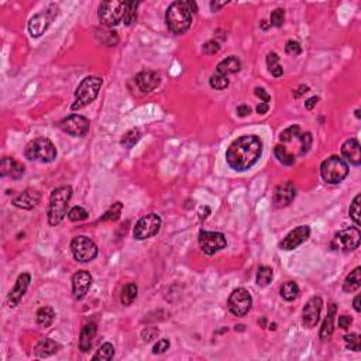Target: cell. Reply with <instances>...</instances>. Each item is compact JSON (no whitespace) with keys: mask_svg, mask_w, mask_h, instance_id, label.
Masks as SVG:
<instances>
[{"mask_svg":"<svg viewBox=\"0 0 361 361\" xmlns=\"http://www.w3.org/2000/svg\"><path fill=\"white\" fill-rule=\"evenodd\" d=\"M263 141L256 134H249L234 140L226 151V161L231 169L244 172L253 168L261 158Z\"/></svg>","mask_w":361,"mask_h":361,"instance_id":"cell-1","label":"cell"},{"mask_svg":"<svg viewBox=\"0 0 361 361\" xmlns=\"http://www.w3.org/2000/svg\"><path fill=\"white\" fill-rule=\"evenodd\" d=\"M192 10L189 2L178 0L168 7L165 14L168 30L175 35L185 34L192 26Z\"/></svg>","mask_w":361,"mask_h":361,"instance_id":"cell-2","label":"cell"},{"mask_svg":"<svg viewBox=\"0 0 361 361\" xmlns=\"http://www.w3.org/2000/svg\"><path fill=\"white\" fill-rule=\"evenodd\" d=\"M71 198H72V188L70 185L58 187L51 192L48 210H47L48 224L51 227H55L63 223L64 217L67 216V212H68Z\"/></svg>","mask_w":361,"mask_h":361,"instance_id":"cell-3","label":"cell"},{"mask_svg":"<svg viewBox=\"0 0 361 361\" xmlns=\"http://www.w3.org/2000/svg\"><path fill=\"white\" fill-rule=\"evenodd\" d=\"M102 78L99 77H86L79 84V86L75 90V102L72 103L71 109L72 110H81L86 107L88 104L96 100L99 90L102 88Z\"/></svg>","mask_w":361,"mask_h":361,"instance_id":"cell-4","label":"cell"},{"mask_svg":"<svg viewBox=\"0 0 361 361\" xmlns=\"http://www.w3.org/2000/svg\"><path fill=\"white\" fill-rule=\"evenodd\" d=\"M28 160L38 162H52L56 158V148L54 143L45 137H37L31 140L24 150Z\"/></svg>","mask_w":361,"mask_h":361,"instance_id":"cell-5","label":"cell"},{"mask_svg":"<svg viewBox=\"0 0 361 361\" xmlns=\"http://www.w3.org/2000/svg\"><path fill=\"white\" fill-rule=\"evenodd\" d=\"M348 164L339 155H332L320 165L322 179L330 185H337L348 175Z\"/></svg>","mask_w":361,"mask_h":361,"instance_id":"cell-6","label":"cell"},{"mask_svg":"<svg viewBox=\"0 0 361 361\" xmlns=\"http://www.w3.org/2000/svg\"><path fill=\"white\" fill-rule=\"evenodd\" d=\"M126 10V2L120 0H107L103 2L99 7V21L104 27L111 28L116 27L120 21H123Z\"/></svg>","mask_w":361,"mask_h":361,"instance_id":"cell-7","label":"cell"},{"mask_svg":"<svg viewBox=\"0 0 361 361\" xmlns=\"http://www.w3.org/2000/svg\"><path fill=\"white\" fill-rule=\"evenodd\" d=\"M71 251L74 258L79 263H90L97 257V246L89 237L77 236L71 242Z\"/></svg>","mask_w":361,"mask_h":361,"instance_id":"cell-8","label":"cell"},{"mask_svg":"<svg viewBox=\"0 0 361 361\" xmlns=\"http://www.w3.org/2000/svg\"><path fill=\"white\" fill-rule=\"evenodd\" d=\"M162 220L157 213H150V215L143 216L139 222L136 223L134 230H133V236L136 240H147L151 238L155 234H158Z\"/></svg>","mask_w":361,"mask_h":361,"instance_id":"cell-9","label":"cell"},{"mask_svg":"<svg viewBox=\"0 0 361 361\" xmlns=\"http://www.w3.org/2000/svg\"><path fill=\"white\" fill-rule=\"evenodd\" d=\"M56 14H58V9L52 5L47 10H44L41 13L35 14L34 17H31V20L28 21V33H30V35L33 38L41 37L48 30L49 24L55 19Z\"/></svg>","mask_w":361,"mask_h":361,"instance_id":"cell-10","label":"cell"},{"mask_svg":"<svg viewBox=\"0 0 361 361\" xmlns=\"http://www.w3.org/2000/svg\"><path fill=\"white\" fill-rule=\"evenodd\" d=\"M361 242V233L360 230L357 227H350V229L341 230L339 231L332 240V247L334 250L344 251H353L355 249H358Z\"/></svg>","mask_w":361,"mask_h":361,"instance_id":"cell-11","label":"cell"},{"mask_svg":"<svg viewBox=\"0 0 361 361\" xmlns=\"http://www.w3.org/2000/svg\"><path fill=\"white\" fill-rule=\"evenodd\" d=\"M251 306H253V298L246 288H237L230 293L229 309L234 316H240V318L246 316L251 311Z\"/></svg>","mask_w":361,"mask_h":361,"instance_id":"cell-12","label":"cell"},{"mask_svg":"<svg viewBox=\"0 0 361 361\" xmlns=\"http://www.w3.org/2000/svg\"><path fill=\"white\" fill-rule=\"evenodd\" d=\"M59 129L64 133L70 134L72 137H84L88 134L90 129V122L85 116L72 114L59 122Z\"/></svg>","mask_w":361,"mask_h":361,"instance_id":"cell-13","label":"cell"},{"mask_svg":"<svg viewBox=\"0 0 361 361\" xmlns=\"http://www.w3.org/2000/svg\"><path fill=\"white\" fill-rule=\"evenodd\" d=\"M199 246L202 251L208 256H215L223 249H226L227 242L222 233L217 231H201L199 233Z\"/></svg>","mask_w":361,"mask_h":361,"instance_id":"cell-14","label":"cell"},{"mask_svg":"<svg viewBox=\"0 0 361 361\" xmlns=\"http://www.w3.org/2000/svg\"><path fill=\"white\" fill-rule=\"evenodd\" d=\"M322 308H323V300L320 296H313L306 302L302 312V323L306 329H313L319 323Z\"/></svg>","mask_w":361,"mask_h":361,"instance_id":"cell-15","label":"cell"},{"mask_svg":"<svg viewBox=\"0 0 361 361\" xmlns=\"http://www.w3.org/2000/svg\"><path fill=\"white\" fill-rule=\"evenodd\" d=\"M311 236V227L309 226H299L296 229L289 231L286 236L282 238V242L279 243V249L284 251L295 250L302 243H305L306 240Z\"/></svg>","mask_w":361,"mask_h":361,"instance_id":"cell-16","label":"cell"},{"mask_svg":"<svg viewBox=\"0 0 361 361\" xmlns=\"http://www.w3.org/2000/svg\"><path fill=\"white\" fill-rule=\"evenodd\" d=\"M30 282H31V275L28 272H23V274L19 275L13 289L9 292V295H7V305H9V308H16L17 305H20L21 299L24 298L28 286H30Z\"/></svg>","mask_w":361,"mask_h":361,"instance_id":"cell-17","label":"cell"},{"mask_svg":"<svg viewBox=\"0 0 361 361\" xmlns=\"http://www.w3.org/2000/svg\"><path fill=\"white\" fill-rule=\"evenodd\" d=\"M295 198H296V188L291 180H286L277 187L274 192L272 203L275 208H286L291 205Z\"/></svg>","mask_w":361,"mask_h":361,"instance_id":"cell-18","label":"cell"},{"mask_svg":"<svg viewBox=\"0 0 361 361\" xmlns=\"http://www.w3.org/2000/svg\"><path fill=\"white\" fill-rule=\"evenodd\" d=\"M93 282V278L90 275L89 271L81 270L74 274L72 277V293L74 298L77 300H81L86 296V293L89 292L90 286Z\"/></svg>","mask_w":361,"mask_h":361,"instance_id":"cell-19","label":"cell"},{"mask_svg":"<svg viewBox=\"0 0 361 361\" xmlns=\"http://www.w3.org/2000/svg\"><path fill=\"white\" fill-rule=\"evenodd\" d=\"M134 82L143 93H148L158 88L161 84V75L157 71H143L136 75Z\"/></svg>","mask_w":361,"mask_h":361,"instance_id":"cell-20","label":"cell"},{"mask_svg":"<svg viewBox=\"0 0 361 361\" xmlns=\"http://www.w3.org/2000/svg\"><path fill=\"white\" fill-rule=\"evenodd\" d=\"M41 201V194L35 189H26L21 192L17 198H14L13 203L16 208L23 209V210H31L34 209Z\"/></svg>","mask_w":361,"mask_h":361,"instance_id":"cell-21","label":"cell"},{"mask_svg":"<svg viewBox=\"0 0 361 361\" xmlns=\"http://www.w3.org/2000/svg\"><path fill=\"white\" fill-rule=\"evenodd\" d=\"M0 175L3 178H12L17 180L24 175V165L10 157H5L0 162Z\"/></svg>","mask_w":361,"mask_h":361,"instance_id":"cell-22","label":"cell"},{"mask_svg":"<svg viewBox=\"0 0 361 361\" xmlns=\"http://www.w3.org/2000/svg\"><path fill=\"white\" fill-rule=\"evenodd\" d=\"M341 154L346 158L347 162L351 165L358 167L361 164V151H360V143L357 139L347 140L343 146H341Z\"/></svg>","mask_w":361,"mask_h":361,"instance_id":"cell-23","label":"cell"},{"mask_svg":"<svg viewBox=\"0 0 361 361\" xmlns=\"http://www.w3.org/2000/svg\"><path fill=\"white\" fill-rule=\"evenodd\" d=\"M59 350H61V344H58L55 340L41 339L40 341H37V344L34 346V354L35 357H40V358H47L49 355L58 353Z\"/></svg>","mask_w":361,"mask_h":361,"instance_id":"cell-24","label":"cell"},{"mask_svg":"<svg viewBox=\"0 0 361 361\" xmlns=\"http://www.w3.org/2000/svg\"><path fill=\"white\" fill-rule=\"evenodd\" d=\"M97 333V326L96 323H88L82 327L81 330V336H79V350L82 353H88L93 344V339Z\"/></svg>","mask_w":361,"mask_h":361,"instance_id":"cell-25","label":"cell"},{"mask_svg":"<svg viewBox=\"0 0 361 361\" xmlns=\"http://www.w3.org/2000/svg\"><path fill=\"white\" fill-rule=\"evenodd\" d=\"M240 70H242V61L237 56L231 55L217 64L216 74H220L223 77H229V75L240 72Z\"/></svg>","mask_w":361,"mask_h":361,"instance_id":"cell-26","label":"cell"},{"mask_svg":"<svg viewBox=\"0 0 361 361\" xmlns=\"http://www.w3.org/2000/svg\"><path fill=\"white\" fill-rule=\"evenodd\" d=\"M336 312H337V306L336 304H330L329 305V309H327V315L323 323H322V327H320V339L322 340H326L329 339L334 332V318H336Z\"/></svg>","mask_w":361,"mask_h":361,"instance_id":"cell-27","label":"cell"},{"mask_svg":"<svg viewBox=\"0 0 361 361\" xmlns=\"http://www.w3.org/2000/svg\"><path fill=\"white\" fill-rule=\"evenodd\" d=\"M35 320H37V325L40 327L48 329L55 320V312L51 306H42L35 313Z\"/></svg>","mask_w":361,"mask_h":361,"instance_id":"cell-28","label":"cell"},{"mask_svg":"<svg viewBox=\"0 0 361 361\" xmlns=\"http://www.w3.org/2000/svg\"><path fill=\"white\" fill-rule=\"evenodd\" d=\"M361 286V268L357 267L354 270L351 271L350 274L346 278L344 284H343V291L347 292V293H351V292H355L360 289Z\"/></svg>","mask_w":361,"mask_h":361,"instance_id":"cell-29","label":"cell"},{"mask_svg":"<svg viewBox=\"0 0 361 361\" xmlns=\"http://www.w3.org/2000/svg\"><path fill=\"white\" fill-rule=\"evenodd\" d=\"M96 38L107 47H116L118 44V35L116 31L109 28H99L96 30Z\"/></svg>","mask_w":361,"mask_h":361,"instance_id":"cell-30","label":"cell"},{"mask_svg":"<svg viewBox=\"0 0 361 361\" xmlns=\"http://www.w3.org/2000/svg\"><path fill=\"white\" fill-rule=\"evenodd\" d=\"M137 293H139L137 285L134 284V282H130V284H127L125 288H123L122 296H120V302L125 306H130L133 302L136 300V298H137Z\"/></svg>","mask_w":361,"mask_h":361,"instance_id":"cell-31","label":"cell"},{"mask_svg":"<svg viewBox=\"0 0 361 361\" xmlns=\"http://www.w3.org/2000/svg\"><path fill=\"white\" fill-rule=\"evenodd\" d=\"M281 296L286 300V302H292V300H295V299L299 296V286L296 282H293V281H288V282H285L282 286H281Z\"/></svg>","mask_w":361,"mask_h":361,"instance_id":"cell-32","label":"cell"},{"mask_svg":"<svg viewBox=\"0 0 361 361\" xmlns=\"http://www.w3.org/2000/svg\"><path fill=\"white\" fill-rule=\"evenodd\" d=\"M267 65H268V70H270L271 75L274 78H281L284 75V68L282 65L279 64V56L275 52H270L267 55Z\"/></svg>","mask_w":361,"mask_h":361,"instance_id":"cell-33","label":"cell"},{"mask_svg":"<svg viewBox=\"0 0 361 361\" xmlns=\"http://www.w3.org/2000/svg\"><path fill=\"white\" fill-rule=\"evenodd\" d=\"M272 278H274V271L268 265H261L257 271V285L264 288L272 282Z\"/></svg>","mask_w":361,"mask_h":361,"instance_id":"cell-34","label":"cell"},{"mask_svg":"<svg viewBox=\"0 0 361 361\" xmlns=\"http://www.w3.org/2000/svg\"><path fill=\"white\" fill-rule=\"evenodd\" d=\"M122 210H123V203L116 202L104 212V215L100 217V220L102 222H117L120 216H122Z\"/></svg>","mask_w":361,"mask_h":361,"instance_id":"cell-35","label":"cell"},{"mask_svg":"<svg viewBox=\"0 0 361 361\" xmlns=\"http://www.w3.org/2000/svg\"><path fill=\"white\" fill-rule=\"evenodd\" d=\"M139 5V2H126V10L125 16H123V23H125L126 26H132L133 23H136Z\"/></svg>","mask_w":361,"mask_h":361,"instance_id":"cell-36","label":"cell"},{"mask_svg":"<svg viewBox=\"0 0 361 361\" xmlns=\"http://www.w3.org/2000/svg\"><path fill=\"white\" fill-rule=\"evenodd\" d=\"M114 357V347L111 343H104L102 344L96 353L93 354L92 360H103V361H110Z\"/></svg>","mask_w":361,"mask_h":361,"instance_id":"cell-37","label":"cell"},{"mask_svg":"<svg viewBox=\"0 0 361 361\" xmlns=\"http://www.w3.org/2000/svg\"><path fill=\"white\" fill-rule=\"evenodd\" d=\"M140 139H141L140 129H132V130H129V132L123 136V139H122L120 143H122V146L126 147V148H133V147L139 143Z\"/></svg>","mask_w":361,"mask_h":361,"instance_id":"cell-38","label":"cell"},{"mask_svg":"<svg viewBox=\"0 0 361 361\" xmlns=\"http://www.w3.org/2000/svg\"><path fill=\"white\" fill-rule=\"evenodd\" d=\"M274 153H275V157L278 158V161L282 162L284 165H293V164H295L293 155H291V154L288 153V150H286L284 146H281V144L275 146Z\"/></svg>","mask_w":361,"mask_h":361,"instance_id":"cell-39","label":"cell"},{"mask_svg":"<svg viewBox=\"0 0 361 361\" xmlns=\"http://www.w3.org/2000/svg\"><path fill=\"white\" fill-rule=\"evenodd\" d=\"M209 85L216 90H223L226 89L230 85V81L227 77H223L220 74H213L210 79H209Z\"/></svg>","mask_w":361,"mask_h":361,"instance_id":"cell-40","label":"cell"},{"mask_svg":"<svg viewBox=\"0 0 361 361\" xmlns=\"http://www.w3.org/2000/svg\"><path fill=\"white\" fill-rule=\"evenodd\" d=\"M88 217H89V213L82 206H74L68 212V219H70L71 222H84Z\"/></svg>","mask_w":361,"mask_h":361,"instance_id":"cell-41","label":"cell"},{"mask_svg":"<svg viewBox=\"0 0 361 361\" xmlns=\"http://www.w3.org/2000/svg\"><path fill=\"white\" fill-rule=\"evenodd\" d=\"M299 134H300V127L298 125H293L291 127H288V129H285L284 132L279 134V141L281 143H289L295 137L298 139Z\"/></svg>","mask_w":361,"mask_h":361,"instance_id":"cell-42","label":"cell"},{"mask_svg":"<svg viewBox=\"0 0 361 361\" xmlns=\"http://www.w3.org/2000/svg\"><path fill=\"white\" fill-rule=\"evenodd\" d=\"M360 201L361 195H357L354 198V201L351 202L350 209H348V215L353 219V222L355 223V226H360Z\"/></svg>","mask_w":361,"mask_h":361,"instance_id":"cell-43","label":"cell"},{"mask_svg":"<svg viewBox=\"0 0 361 361\" xmlns=\"http://www.w3.org/2000/svg\"><path fill=\"white\" fill-rule=\"evenodd\" d=\"M344 341H346V347L353 351H360L361 348V340L360 334L358 333H350L344 336Z\"/></svg>","mask_w":361,"mask_h":361,"instance_id":"cell-44","label":"cell"},{"mask_svg":"<svg viewBox=\"0 0 361 361\" xmlns=\"http://www.w3.org/2000/svg\"><path fill=\"white\" fill-rule=\"evenodd\" d=\"M285 23V10L284 9H275L270 17V24L272 27H282Z\"/></svg>","mask_w":361,"mask_h":361,"instance_id":"cell-45","label":"cell"},{"mask_svg":"<svg viewBox=\"0 0 361 361\" xmlns=\"http://www.w3.org/2000/svg\"><path fill=\"white\" fill-rule=\"evenodd\" d=\"M298 139L300 140V147H302L300 155H305L312 147V134L311 133H302V134H299Z\"/></svg>","mask_w":361,"mask_h":361,"instance_id":"cell-46","label":"cell"},{"mask_svg":"<svg viewBox=\"0 0 361 361\" xmlns=\"http://www.w3.org/2000/svg\"><path fill=\"white\" fill-rule=\"evenodd\" d=\"M285 52H286L288 55L298 56L302 54V47H300V44H299L298 41H295V40H288L286 44H285Z\"/></svg>","mask_w":361,"mask_h":361,"instance_id":"cell-47","label":"cell"},{"mask_svg":"<svg viewBox=\"0 0 361 361\" xmlns=\"http://www.w3.org/2000/svg\"><path fill=\"white\" fill-rule=\"evenodd\" d=\"M202 51L206 55H215V54H217L220 51V42L216 41V40H210V41L205 42L203 47H202Z\"/></svg>","mask_w":361,"mask_h":361,"instance_id":"cell-48","label":"cell"},{"mask_svg":"<svg viewBox=\"0 0 361 361\" xmlns=\"http://www.w3.org/2000/svg\"><path fill=\"white\" fill-rule=\"evenodd\" d=\"M158 334H160V330L157 327H146L141 332V337H143V340L146 341V343H150V341L155 340L158 337Z\"/></svg>","mask_w":361,"mask_h":361,"instance_id":"cell-49","label":"cell"},{"mask_svg":"<svg viewBox=\"0 0 361 361\" xmlns=\"http://www.w3.org/2000/svg\"><path fill=\"white\" fill-rule=\"evenodd\" d=\"M169 346H171V343H169L168 339H161V340H158V343L154 344L153 353L154 354H162L167 350H169Z\"/></svg>","mask_w":361,"mask_h":361,"instance_id":"cell-50","label":"cell"},{"mask_svg":"<svg viewBox=\"0 0 361 361\" xmlns=\"http://www.w3.org/2000/svg\"><path fill=\"white\" fill-rule=\"evenodd\" d=\"M254 93H256V96L260 97L261 100H263V103H270L271 102V96L267 93V90L264 88H256L254 89Z\"/></svg>","mask_w":361,"mask_h":361,"instance_id":"cell-51","label":"cell"},{"mask_svg":"<svg viewBox=\"0 0 361 361\" xmlns=\"http://www.w3.org/2000/svg\"><path fill=\"white\" fill-rule=\"evenodd\" d=\"M337 323H339V327H340V329L347 330L350 325L353 323V318H351V316H347V315H343V316L339 318V322H337Z\"/></svg>","mask_w":361,"mask_h":361,"instance_id":"cell-52","label":"cell"},{"mask_svg":"<svg viewBox=\"0 0 361 361\" xmlns=\"http://www.w3.org/2000/svg\"><path fill=\"white\" fill-rule=\"evenodd\" d=\"M236 111L238 117H247L251 113V107L250 106H247V104H240V106L237 107Z\"/></svg>","mask_w":361,"mask_h":361,"instance_id":"cell-53","label":"cell"},{"mask_svg":"<svg viewBox=\"0 0 361 361\" xmlns=\"http://www.w3.org/2000/svg\"><path fill=\"white\" fill-rule=\"evenodd\" d=\"M320 100V97L319 96H312V97H309L308 100L305 102V109L306 110H312L313 107L318 104V102Z\"/></svg>","mask_w":361,"mask_h":361,"instance_id":"cell-54","label":"cell"},{"mask_svg":"<svg viewBox=\"0 0 361 361\" xmlns=\"http://www.w3.org/2000/svg\"><path fill=\"white\" fill-rule=\"evenodd\" d=\"M308 92H309V86H308V85H300L298 89L293 90V97L298 99V97H300L302 95H305Z\"/></svg>","mask_w":361,"mask_h":361,"instance_id":"cell-55","label":"cell"},{"mask_svg":"<svg viewBox=\"0 0 361 361\" xmlns=\"http://www.w3.org/2000/svg\"><path fill=\"white\" fill-rule=\"evenodd\" d=\"M268 110H270V103H260L257 106L258 114H265Z\"/></svg>","mask_w":361,"mask_h":361,"instance_id":"cell-56","label":"cell"},{"mask_svg":"<svg viewBox=\"0 0 361 361\" xmlns=\"http://www.w3.org/2000/svg\"><path fill=\"white\" fill-rule=\"evenodd\" d=\"M226 5H227V2H222V3H219V2H212V3H210V7H212L213 12H217L220 7L226 6Z\"/></svg>","mask_w":361,"mask_h":361,"instance_id":"cell-57","label":"cell"},{"mask_svg":"<svg viewBox=\"0 0 361 361\" xmlns=\"http://www.w3.org/2000/svg\"><path fill=\"white\" fill-rule=\"evenodd\" d=\"M354 309L355 312H360L361 308H360V295H357L354 298Z\"/></svg>","mask_w":361,"mask_h":361,"instance_id":"cell-58","label":"cell"},{"mask_svg":"<svg viewBox=\"0 0 361 361\" xmlns=\"http://www.w3.org/2000/svg\"><path fill=\"white\" fill-rule=\"evenodd\" d=\"M260 26H261V28H263V30H268V28L271 27V24L267 20L261 21V24H260Z\"/></svg>","mask_w":361,"mask_h":361,"instance_id":"cell-59","label":"cell"},{"mask_svg":"<svg viewBox=\"0 0 361 361\" xmlns=\"http://www.w3.org/2000/svg\"><path fill=\"white\" fill-rule=\"evenodd\" d=\"M270 329L275 330V329H277V325H275V323H272V325H270Z\"/></svg>","mask_w":361,"mask_h":361,"instance_id":"cell-60","label":"cell"}]
</instances>
